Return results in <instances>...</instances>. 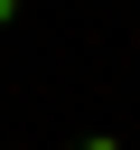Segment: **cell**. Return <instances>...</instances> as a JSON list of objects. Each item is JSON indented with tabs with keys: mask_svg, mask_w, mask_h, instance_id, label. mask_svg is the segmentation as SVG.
<instances>
[{
	"mask_svg": "<svg viewBox=\"0 0 140 150\" xmlns=\"http://www.w3.org/2000/svg\"><path fill=\"white\" fill-rule=\"evenodd\" d=\"M75 150H131V141H121V131H84Z\"/></svg>",
	"mask_w": 140,
	"mask_h": 150,
	"instance_id": "1",
	"label": "cell"
}]
</instances>
